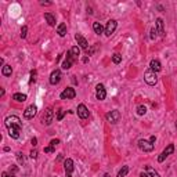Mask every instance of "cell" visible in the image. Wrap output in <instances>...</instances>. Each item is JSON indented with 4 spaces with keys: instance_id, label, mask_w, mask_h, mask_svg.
I'll return each instance as SVG.
<instances>
[{
    "instance_id": "cell-34",
    "label": "cell",
    "mask_w": 177,
    "mask_h": 177,
    "mask_svg": "<svg viewBox=\"0 0 177 177\" xmlns=\"http://www.w3.org/2000/svg\"><path fill=\"white\" fill-rule=\"evenodd\" d=\"M58 144H60V140H58V139L51 140V141H50V145H51V147H54V148H55V147L58 145Z\"/></svg>"
},
{
    "instance_id": "cell-19",
    "label": "cell",
    "mask_w": 177,
    "mask_h": 177,
    "mask_svg": "<svg viewBox=\"0 0 177 177\" xmlns=\"http://www.w3.org/2000/svg\"><path fill=\"white\" fill-rule=\"evenodd\" d=\"M57 33L61 36V38H64L65 35H67V25L62 22V24H60L58 26H57Z\"/></svg>"
},
{
    "instance_id": "cell-35",
    "label": "cell",
    "mask_w": 177,
    "mask_h": 177,
    "mask_svg": "<svg viewBox=\"0 0 177 177\" xmlns=\"http://www.w3.org/2000/svg\"><path fill=\"white\" fill-rule=\"evenodd\" d=\"M17 172H18V168H17L15 165H11V166H10V173L14 174V173H17Z\"/></svg>"
},
{
    "instance_id": "cell-17",
    "label": "cell",
    "mask_w": 177,
    "mask_h": 177,
    "mask_svg": "<svg viewBox=\"0 0 177 177\" xmlns=\"http://www.w3.org/2000/svg\"><path fill=\"white\" fill-rule=\"evenodd\" d=\"M20 133H21V127H10L8 129V134L11 139H20Z\"/></svg>"
},
{
    "instance_id": "cell-28",
    "label": "cell",
    "mask_w": 177,
    "mask_h": 177,
    "mask_svg": "<svg viewBox=\"0 0 177 177\" xmlns=\"http://www.w3.org/2000/svg\"><path fill=\"white\" fill-rule=\"evenodd\" d=\"M71 51H72V54H73V55L77 58V55L80 54V47H79V46H73L72 48H71Z\"/></svg>"
},
{
    "instance_id": "cell-45",
    "label": "cell",
    "mask_w": 177,
    "mask_h": 177,
    "mask_svg": "<svg viewBox=\"0 0 177 177\" xmlns=\"http://www.w3.org/2000/svg\"><path fill=\"white\" fill-rule=\"evenodd\" d=\"M176 129H177V122H176Z\"/></svg>"
},
{
    "instance_id": "cell-13",
    "label": "cell",
    "mask_w": 177,
    "mask_h": 177,
    "mask_svg": "<svg viewBox=\"0 0 177 177\" xmlns=\"http://www.w3.org/2000/svg\"><path fill=\"white\" fill-rule=\"evenodd\" d=\"M96 97H97V100H105V97H107V92H105V87L104 85H97L96 87Z\"/></svg>"
},
{
    "instance_id": "cell-38",
    "label": "cell",
    "mask_w": 177,
    "mask_h": 177,
    "mask_svg": "<svg viewBox=\"0 0 177 177\" xmlns=\"http://www.w3.org/2000/svg\"><path fill=\"white\" fill-rule=\"evenodd\" d=\"M1 177H14V174H11L10 172H3V173H1Z\"/></svg>"
},
{
    "instance_id": "cell-32",
    "label": "cell",
    "mask_w": 177,
    "mask_h": 177,
    "mask_svg": "<svg viewBox=\"0 0 177 177\" xmlns=\"http://www.w3.org/2000/svg\"><path fill=\"white\" fill-rule=\"evenodd\" d=\"M17 158H18L20 163H24V162H25V158H24V154H22V152H18V154H17Z\"/></svg>"
},
{
    "instance_id": "cell-18",
    "label": "cell",
    "mask_w": 177,
    "mask_h": 177,
    "mask_svg": "<svg viewBox=\"0 0 177 177\" xmlns=\"http://www.w3.org/2000/svg\"><path fill=\"white\" fill-rule=\"evenodd\" d=\"M149 69H152L155 73H156V72H159V71L162 69L161 62L158 61V60H152V61L149 62Z\"/></svg>"
},
{
    "instance_id": "cell-14",
    "label": "cell",
    "mask_w": 177,
    "mask_h": 177,
    "mask_svg": "<svg viewBox=\"0 0 177 177\" xmlns=\"http://www.w3.org/2000/svg\"><path fill=\"white\" fill-rule=\"evenodd\" d=\"M77 116L80 119H87L89 118V109L86 108L85 104H79L77 105Z\"/></svg>"
},
{
    "instance_id": "cell-11",
    "label": "cell",
    "mask_w": 177,
    "mask_h": 177,
    "mask_svg": "<svg viewBox=\"0 0 177 177\" xmlns=\"http://www.w3.org/2000/svg\"><path fill=\"white\" fill-rule=\"evenodd\" d=\"M36 112H38V107L36 105H29L24 111V118L25 119H33L35 115H36Z\"/></svg>"
},
{
    "instance_id": "cell-37",
    "label": "cell",
    "mask_w": 177,
    "mask_h": 177,
    "mask_svg": "<svg viewBox=\"0 0 177 177\" xmlns=\"http://www.w3.org/2000/svg\"><path fill=\"white\" fill-rule=\"evenodd\" d=\"M44 152H47V154H51V152H54V147H51V145L46 147V148H44Z\"/></svg>"
},
{
    "instance_id": "cell-20",
    "label": "cell",
    "mask_w": 177,
    "mask_h": 177,
    "mask_svg": "<svg viewBox=\"0 0 177 177\" xmlns=\"http://www.w3.org/2000/svg\"><path fill=\"white\" fill-rule=\"evenodd\" d=\"M44 18H46L47 24H48L50 26H54V25H55V18H54V15L51 13H44Z\"/></svg>"
},
{
    "instance_id": "cell-24",
    "label": "cell",
    "mask_w": 177,
    "mask_h": 177,
    "mask_svg": "<svg viewBox=\"0 0 177 177\" xmlns=\"http://www.w3.org/2000/svg\"><path fill=\"white\" fill-rule=\"evenodd\" d=\"M127 173H129V166H123L122 169L119 170V173H118V176L116 177H126Z\"/></svg>"
},
{
    "instance_id": "cell-5",
    "label": "cell",
    "mask_w": 177,
    "mask_h": 177,
    "mask_svg": "<svg viewBox=\"0 0 177 177\" xmlns=\"http://www.w3.org/2000/svg\"><path fill=\"white\" fill-rule=\"evenodd\" d=\"M76 61V57H75V55H73V54H72V51H68V53H67V58H65V60H64V62H62V69H69L71 67H72V64H73V62Z\"/></svg>"
},
{
    "instance_id": "cell-6",
    "label": "cell",
    "mask_w": 177,
    "mask_h": 177,
    "mask_svg": "<svg viewBox=\"0 0 177 177\" xmlns=\"http://www.w3.org/2000/svg\"><path fill=\"white\" fill-rule=\"evenodd\" d=\"M73 161L71 158H67L64 161V170H65V176L67 177H72V172H73Z\"/></svg>"
},
{
    "instance_id": "cell-10",
    "label": "cell",
    "mask_w": 177,
    "mask_h": 177,
    "mask_svg": "<svg viewBox=\"0 0 177 177\" xmlns=\"http://www.w3.org/2000/svg\"><path fill=\"white\" fill-rule=\"evenodd\" d=\"M54 119V112L51 108H47L46 111H44V115H43V123L46 125V126H50L51 122H53Z\"/></svg>"
},
{
    "instance_id": "cell-7",
    "label": "cell",
    "mask_w": 177,
    "mask_h": 177,
    "mask_svg": "<svg viewBox=\"0 0 177 177\" xmlns=\"http://www.w3.org/2000/svg\"><path fill=\"white\" fill-rule=\"evenodd\" d=\"M75 96H76V92H75V89H72V87H67V89L60 94L61 100H72V98H75Z\"/></svg>"
},
{
    "instance_id": "cell-25",
    "label": "cell",
    "mask_w": 177,
    "mask_h": 177,
    "mask_svg": "<svg viewBox=\"0 0 177 177\" xmlns=\"http://www.w3.org/2000/svg\"><path fill=\"white\" fill-rule=\"evenodd\" d=\"M145 170L149 173V176H151V177H161L159 174H158V172H155L151 166H145Z\"/></svg>"
},
{
    "instance_id": "cell-15",
    "label": "cell",
    "mask_w": 177,
    "mask_h": 177,
    "mask_svg": "<svg viewBox=\"0 0 177 177\" xmlns=\"http://www.w3.org/2000/svg\"><path fill=\"white\" fill-rule=\"evenodd\" d=\"M75 39H76L77 44H79V47L80 48H85V50H89V43H87V40H86L80 33H76L75 35Z\"/></svg>"
},
{
    "instance_id": "cell-2",
    "label": "cell",
    "mask_w": 177,
    "mask_h": 177,
    "mask_svg": "<svg viewBox=\"0 0 177 177\" xmlns=\"http://www.w3.org/2000/svg\"><path fill=\"white\" fill-rule=\"evenodd\" d=\"M144 80H145L147 85L155 86L156 82H158V76H156V73L152 69H147L145 73H144Z\"/></svg>"
},
{
    "instance_id": "cell-4",
    "label": "cell",
    "mask_w": 177,
    "mask_h": 177,
    "mask_svg": "<svg viewBox=\"0 0 177 177\" xmlns=\"http://www.w3.org/2000/svg\"><path fill=\"white\" fill-rule=\"evenodd\" d=\"M105 118H107V120L109 122V123L115 125V123H118V122L120 120V112H119L118 109H114V111L108 112L107 115H105Z\"/></svg>"
},
{
    "instance_id": "cell-16",
    "label": "cell",
    "mask_w": 177,
    "mask_h": 177,
    "mask_svg": "<svg viewBox=\"0 0 177 177\" xmlns=\"http://www.w3.org/2000/svg\"><path fill=\"white\" fill-rule=\"evenodd\" d=\"M155 26H156L155 29L158 32V35L163 38V36H165V29H163V21H162L161 18H158V20L155 21Z\"/></svg>"
},
{
    "instance_id": "cell-23",
    "label": "cell",
    "mask_w": 177,
    "mask_h": 177,
    "mask_svg": "<svg viewBox=\"0 0 177 177\" xmlns=\"http://www.w3.org/2000/svg\"><path fill=\"white\" fill-rule=\"evenodd\" d=\"M1 73H3L4 76H11V73H13L11 67H10V65H4V67H3V69H1Z\"/></svg>"
},
{
    "instance_id": "cell-27",
    "label": "cell",
    "mask_w": 177,
    "mask_h": 177,
    "mask_svg": "<svg viewBox=\"0 0 177 177\" xmlns=\"http://www.w3.org/2000/svg\"><path fill=\"white\" fill-rule=\"evenodd\" d=\"M120 61H122V55H120V54L115 53L112 55V62H114V64H119Z\"/></svg>"
},
{
    "instance_id": "cell-44",
    "label": "cell",
    "mask_w": 177,
    "mask_h": 177,
    "mask_svg": "<svg viewBox=\"0 0 177 177\" xmlns=\"http://www.w3.org/2000/svg\"><path fill=\"white\" fill-rule=\"evenodd\" d=\"M104 177H109V174H108V173H107V174H104Z\"/></svg>"
},
{
    "instance_id": "cell-21",
    "label": "cell",
    "mask_w": 177,
    "mask_h": 177,
    "mask_svg": "<svg viewBox=\"0 0 177 177\" xmlns=\"http://www.w3.org/2000/svg\"><path fill=\"white\" fill-rule=\"evenodd\" d=\"M93 31L96 32L97 35H101V33H102V31H105V29L102 28V25H101L100 22H94V24H93Z\"/></svg>"
},
{
    "instance_id": "cell-40",
    "label": "cell",
    "mask_w": 177,
    "mask_h": 177,
    "mask_svg": "<svg viewBox=\"0 0 177 177\" xmlns=\"http://www.w3.org/2000/svg\"><path fill=\"white\" fill-rule=\"evenodd\" d=\"M40 4H42V6H51L50 1H40Z\"/></svg>"
},
{
    "instance_id": "cell-1",
    "label": "cell",
    "mask_w": 177,
    "mask_h": 177,
    "mask_svg": "<svg viewBox=\"0 0 177 177\" xmlns=\"http://www.w3.org/2000/svg\"><path fill=\"white\" fill-rule=\"evenodd\" d=\"M155 141H156V137H155V136H151L149 140H140L139 141L140 149L144 151V152H151V151L154 149Z\"/></svg>"
},
{
    "instance_id": "cell-8",
    "label": "cell",
    "mask_w": 177,
    "mask_h": 177,
    "mask_svg": "<svg viewBox=\"0 0 177 177\" xmlns=\"http://www.w3.org/2000/svg\"><path fill=\"white\" fill-rule=\"evenodd\" d=\"M173 152H174V145H173V144H169V145L163 149V152L158 156V162H163L168 156H169V155L173 154Z\"/></svg>"
},
{
    "instance_id": "cell-30",
    "label": "cell",
    "mask_w": 177,
    "mask_h": 177,
    "mask_svg": "<svg viewBox=\"0 0 177 177\" xmlns=\"http://www.w3.org/2000/svg\"><path fill=\"white\" fill-rule=\"evenodd\" d=\"M64 115H65V111H62V109H58V111H57V120H62Z\"/></svg>"
},
{
    "instance_id": "cell-3",
    "label": "cell",
    "mask_w": 177,
    "mask_h": 177,
    "mask_svg": "<svg viewBox=\"0 0 177 177\" xmlns=\"http://www.w3.org/2000/svg\"><path fill=\"white\" fill-rule=\"evenodd\" d=\"M4 123H6V126H7V129H10V127H21V129H22V123H21L20 118L15 116V115L6 118Z\"/></svg>"
},
{
    "instance_id": "cell-43",
    "label": "cell",
    "mask_w": 177,
    "mask_h": 177,
    "mask_svg": "<svg viewBox=\"0 0 177 177\" xmlns=\"http://www.w3.org/2000/svg\"><path fill=\"white\" fill-rule=\"evenodd\" d=\"M83 62H89V57H85V58H83Z\"/></svg>"
},
{
    "instance_id": "cell-9",
    "label": "cell",
    "mask_w": 177,
    "mask_h": 177,
    "mask_svg": "<svg viewBox=\"0 0 177 177\" xmlns=\"http://www.w3.org/2000/svg\"><path fill=\"white\" fill-rule=\"evenodd\" d=\"M116 26H118V22H116L115 20H109V21L107 22V26H105V31H104V33H105L108 38H109V36L115 32Z\"/></svg>"
},
{
    "instance_id": "cell-39",
    "label": "cell",
    "mask_w": 177,
    "mask_h": 177,
    "mask_svg": "<svg viewBox=\"0 0 177 177\" xmlns=\"http://www.w3.org/2000/svg\"><path fill=\"white\" fill-rule=\"evenodd\" d=\"M31 143H32V145H33V147H36V145H38V139H35V137H33Z\"/></svg>"
},
{
    "instance_id": "cell-42",
    "label": "cell",
    "mask_w": 177,
    "mask_h": 177,
    "mask_svg": "<svg viewBox=\"0 0 177 177\" xmlns=\"http://www.w3.org/2000/svg\"><path fill=\"white\" fill-rule=\"evenodd\" d=\"M62 158H64V156H62V155H58V158H57V162L62 161Z\"/></svg>"
},
{
    "instance_id": "cell-22",
    "label": "cell",
    "mask_w": 177,
    "mask_h": 177,
    "mask_svg": "<svg viewBox=\"0 0 177 177\" xmlns=\"http://www.w3.org/2000/svg\"><path fill=\"white\" fill-rule=\"evenodd\" d=\"M13 100L18 101V102H24V101L26 100V94H22V93H15V94L13 96Z\"/></svg>"
},
{
    "instance_id": "cell-31",
    "label": "cell",
    "mask_w": 177,
    "mask_h": 177,
    "mask_svg": "<svg viewBox=\"0 0 177 177\" xmlns=\"http://www.w3.org/2000/svg\"><path fill=\"white\" fill-rule=\"evenodd\" d=\"M36 75H38V72L36 71H31V83H35L36 82Z\"/></svg>"
},
{
    "instance_id": "cell-26",
    "label": "cell",
    "mask_w": 177,
    "mask_h": 177,
    "mask_svg": "<svg viewBox=\"0 0 177 177\" xmlns=\"http://www.w3.org/2000/svg\"><path fill=\"white\" fill-rule=\"evenodd\" d=\"M137 114H139L140 116L145 115L147 114V107L145 105H139V107H137Z\"/></svg>"
},
{
    "instance_id": "cell-36",
    "label": "cell",
    "mask_w": 177,
    "mask_h": 177,
    "mask_svg": "<svg viewBox=\"0 0 177 177\" xmlns=\"http://www.w3.org/2000/svg\"><path fill=\"white\" fill-rule=\"evenodd\" d=\"M156 33H158V32H156V29H155V28H152V29H151V35H149V38L154 40V39L156 38Z\"/></svg>"
},
{
    "instance_id": "cell-33",
    "label": "cell",
    "mask_w": 177,
    "mask_h": 177,
    "mask_svg": "<svg viewBox=\"0 0 177 177\" xmlns=\"http://www.w3.org/2000/svg\"><path fill=\"white\" fill-rule=\"evenodd\" d=\"M29 156H31L32 159H36V158H38V149H32Z\"/></svg>"
},
{
    "instance_id": "cell-41",
    "label": "cell",
    "mask_w": 177,
    "mask_h": 177,
    "mask_svg": "<svg viewBox=\"0 0 177 177\" xmlns=\"http://www.w3.org/2000/svg\"><path fill=\"white\" fill-rule=\"evenodd\" d=\"M140 177H149V176H148L147 173H144V172H141V173H140Z\"/></svg>"
},
{
    "instance_id": "cell-12",
    "label": "cell",
    "mask_w": 177,
    "mask_h": 177,
    "mask_svg": "<svg viewBox=\"0 0 177 177\" xmlns=\"http://www.w3.org/2000/svg\"><path fill=\"white\" fill-rule=\"evenodd\" d=\"M60 80H61V71L60 69H55L51 72V75H50V85H58L60 83Z\"/></svg>"
},
{
    "instance_id": "cell-29",
    "label": "cell",
    "mask_w": 177,
    "mask_h": 177,
    "mask_svg": "<svg viewBox=\"0 0 177 177\" xmlns=\"http://www.w3.org/2000/svg\"><path fill=\"white\" fill-rule=\"evenodd\" d=\"M26 35H28V26H26V25H24L22 28H21V38L25 39V38H26Z\"/></svg>"
}]
</instances>
